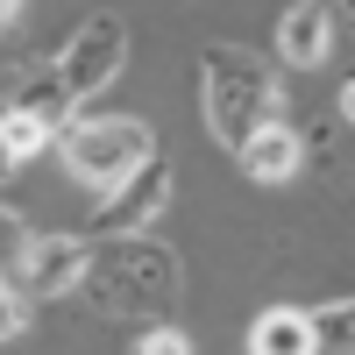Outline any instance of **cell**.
Instances as JSON below:
<instances>
[{"label": "cell", "instance_id": "14", "mask_svg": "<svg viewBox=\"0 0 355 355\" xmlns=\"http://www.w3.org/2000/svg\"><path fill=\"white\" fill-rule=\"evenodd\" d=\"M21 327H28V313H21V299H15L8 284H0V341H15Z\"/></svg>", "mask_w": 355, "mask_h": 355}, {"label": "cell", "instance_id": "4", "mask_svg": "<svg viewBox=\"0 0 355 355\" xmlns=\"http://www.w3.org/2000/svg\"><path fill=\"white\" fill-rule=\"evenodd\" d=\"M50 64H57V78H64L71 100L107 93V85L121 78V64H128V21H121V15H85V21L71 28V43L57 50Z\"/></svg>", "mask_w": 355, "mask_h": 355}, {"label": "cell", "instance_id": "3", "mask_svg": "<svg viewBox=\"0 0 355 355\" xmlns=\"http://www.w3.org/2000/svg\"><path fill=\"white\" fill-rule=\"evenodd\" d=\"M57 150H64V171L78 178V185L114 192L128 171L150 164V128L128 121V114H100V121H71L64 135H57Z\"/></svg>", "mask_w": 355, "mask_h": 355}, {"label": "cell", "instance_id": "16", "mask_svg": "<svg viewBox=\"0 0 355 355\" xmlns=\"http://www.w3.org/2000/svg\"><path fill=\"white\" fill-rule=\"evenodd\" d=\"M15 171H21V164L8 157V142H0V185H8V178H15Z\"/></svg>", "mask_w": 355, "mask_h": 355}, {"label": "cell", "instance_id": "5", "mask_svg": "<svg viewBox=\"0 0 355 355\" xmlns=\"http://www.w3.org/2000/svg\"><path fill=\"white\" fill-rule=\"evenodd\" d=\"M71 93H64V78H57L50 57H28V64H8L0 71V114H28V121H43L50 135H64L71 128Z\"/></svg>", "mask_w": 355, "mask_h": 355}, {"label": "cell", "instance_id": "10", "mask_svg": "<svg viewBox=\"0 0 355 355\" xmlns=\"http://www.w3.org/2000/svg\"><path fill=\"white\" fill-rule=\"evenodd\" d=\"M249 355H313V313H299V306H270V313H256Z\"/></svg>", "mask_w": 355, "mask_h": 355}, {"label": "cell", "instance_id": "17", "mask_svg": "<svg viewBox=\"0 0 355 355\" xmlns=\"http://www.w3.org/2000/svg\"><path fill=\"white\" fill-rule=\"evenodd\" d=\"M15 15H21V0H0V28H8V21H15Z\"/></svg>", "mask_w": 355, "mask_h": 355}, {"label": "cell", "instance_id": "9", "mask_svg": "<svg viewBox=\"0 0 355 355\" xmlns=\"http://www.w3.org/2000/svg\"><path fill=\"white\" fill-rule=\"evenodd\" d=\"M299 157H306V142H299V128H284V121H270V128H256L242 150H234V164H242L256 185H284L291 171H299Z\"/></svg>", "mask_w": 355, "mask_h": 355}, {"label": "cell", "instance_id": "12", "mask_svg": "<svg viewBox=\"0 0 355 355\" xmlns=\"http://www.w3.org/2000/svg\"><path fill=\"white\" fill-rule=\"evenodd\" d=\"M135 355H192V341H185V334H178L171 320H164V327H142V341H135Z\"/></svg>", "mask_w": 355, "mask_h": 355}, {"label": "cell", "instance_id": "13", "mask_svg": "<svg viewBox=\"0 0 355 355\" xmlns=\"http://www.w3.org/2000/svg\"><path fill=\"white\" fill-rule=\"evenodd\" d=\"M21 242H28V227H21V214H15V206H0V270H15V256H21Z\"/></svg>", "mask_w": 355, "mask_h": 355}, {"label": "cell", "instance_id": "11", "mask_svg": "<svg viewBox=\"0 0 355 355\" xmlns=\"http://www.w3.org/2000/svg\"><path fill=\"white\" fill-rule=\"evenodd\" d=\"M313 355H355V299H341L313 320Z\"/></svg>", "mask_w": 355, "mask_h": 355}, {"label": "cell", "instance_id": "2", "mask_svg": "<svg viewBox=\"0 0 355 355\" xmlns=\"http://www.w3.org/2000/svg\"><path fill=\"white\" fill-rule=\"evenodd\" d=\"M199 107H206V128H214L220 150H242L256 128L284 121V85H277V71L263 64L256 50L214 43L199 57Z\"/></svg>", "mask_w": 355, "mask_h": 355}, {"label": "cell", "instance_id": "15", "mask_svg": "<svg viewBox=\"0 0 355 355\" xmlns=\"http://www.w3.org/2000/svg\"><path fill=\"white\" fill-rule=\"evenodd\" d=\"M341 121H348V128H355V78H348V85H341Z\"/></svg>", "mask_w": 355, "mask_h": 355}, {"label": "cell", "instance_id": "1", "mask_svg": "<svg viewBox=\"0 0 355 355\" xmlns=\"http://www.w3.org/2000/svg\"><path fill=\"white\" fill-rule=\"evenodd\" d=\"M78 291L107 320L164 327V313H178V299H185V263H178V249H164L157 234H100V242H85Z\"/></svg>", "mask_w": 355, "mask_h": 355}, {"label": "cell", "instance_id": "8", "mask_svg": "<svg viewBox=\"0 0 355 355\" xmlns=\"http://www.w3.org/2000/svg\"><path fill=\"white\" fill-rule=\"evenodd\" d=\"M334 8L327 0H299L284 21H277V50H284V64L291 71H313V64H327L334 57Z\"/></svg>", "mask_w": 355, "mask_h": 355}, {"label": "cell", "instance_id": "7", "mask_svg": "<svg viewBox=\"0 0 355 355\" xmlns=\"http://www.w3.org/2000/svg\"><path fill=\"white\" fill-rule=\"evenodd\" d=\"M15 277H21L28 299H64L85 277V242L78 234H28L21 256H15Z\"/></svg>", "mask_w": 355, "mask_h": 355}, {"label": "cell", "instance_id": "6", "mask_svg": "<svg viewBox=\"0 0 355 355\" xmlns=\"http://www.w3.org/2000/svg\"><path fill=\"white\" fill-rule=\"evenodd\" d=\"M164 206H171V164H164V157H150L142 171H128L121 185L100 199L93 227H100V234H142V227L164 214Z\"/></svg>", "mask_w": 355, "mask_h": 355}, {"label": "cell", "instance_id": "18", "mask_svg": "<svg viewBox=\"0 0 355 355\" xmlns=\"http://www.w3.org/2000/svg\"><path fill=\"white\" fill-rule=\"evenodd\" d=\"M348 8H355V0H348Z\"/></svg>", "mask_w": 355, "mask_h": 355}]
</instances>
